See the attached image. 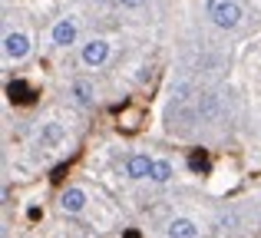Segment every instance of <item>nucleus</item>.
I'll list each match as a JSON object with an SVG mask.
<instances>
[{"label": "nucleus", "instance_id": "1", "mask_svg": "<svg viewBox=\"0 0 261 238\" xmlns=\"http://www.w3.org/2000/svg\"><path fill=\"white\" fill-rule=\"evenodd\" d=\"M208 17L215 27H235L242 20V4L238 0H208Z\"/></svg>", "mask_w": 261, "mask_h": 238}, {"label": "nucleus", "instance_id": "2", "mask_svg": "<svg viewBox=\"0 0 261 238\" xmlns=\"http://www.w3.org/2000/svg\"><path fill=\"white\" fill-rule=\"evenodd\" d=\"M142 122H146V110H142V106L126 103V106L116 110V126H119L122 133H139Z\"/></svg>", "mask_w": 261, "mask_h": 238}, {"label": "nucleus", "instance_id": "3", "mask_svg": "<svg viewBox=\"0 0 261 238\" xmlns=\"http://www.w3.org/2000/svg\"><path fill=\"white\" fill-rule=\"evenodd\" d=\"M4 53H7V57H13V60L27 57V53H30V40H27L23 33H7V40H4Z\"/></svg>", "mask_w": 261, "mask_h": 238}, {"label": "nucleus", "instance_id": "4", "mask_svg": "<svg viewBox=\"0 0 261 238\" xmlns=\"http://www.w3.org/2000/svg\"><path fill=\"white\" fill-rule=\"evenodd\" d=\"M106 57H109V43L106 40H93V43L83 46V63H89V66H99Z\"/></svg>", "mask_w": 261, "mask_h": 238}, {"label": "nucleus", "instance_id": "5", "mask_svg": "<svg viewBox=\"0 0 261 238\" xmlns=\"http://www.w3.org/2000/svg\"><path fill=\"white\" fill-rule=\"evenodd\" d=\"M7 96H10V103H33V96H37V93L30 90V86L23 83V80H10V83H7Z\"/></svg>", "mask_w": 261, "mask_h": 238}, {"label": "nucleus", "instance_id": "6", "mask_svg": "<svg viewBox=\"0 0 261 238\" xmlns=\"http://www.w3.org/2000/svg\"><path fill=\"white\" fill-rule=\"evenodd\" d=\"M152 169H155V162L152 159H146V155H133V159L126 162V172L133 175V179H152Z\"/></svg>", "mask_w": 261, "mask_h": 238}, {"label": "nucleus", "instance_id": "7", "mask_svg": "<svg viewBox=\"0 0 261 238\" xmlns=\"http://www.w3.org/2000/svg\"><path fill=\"white\" fill-rule=\"evenodd\" d=\"M73 40H76V23H73V20H60V23L53 27V43L57 46H70Z\"/></svg>", "mask_w": 261, "mask_h": 238}, {"label": "nucleus", "instance_id": "8", "mask_svg": "<svg viewBox=\"0 0 261 238\" xmlns=\"http://www.w3.org/2000/svg\"><path fill=\"white\" fill-rule=\"evenodd\" d=\"M83 205H86L83 189H66V192L60 195V208H63V212H80Z\"/></svg>", "mask_w": 261, "mask_h": 238}, {"label": "nucleus", "instance_id": "9", "mask_svg": "<svg viewBox=\"0 0 261 238\" xmlns=\"http://www.w3.org/2000/svg\"><path fill=\"white\" fill-rule=\"evenodd\" d=\"M195 235H198L195 222H189V219H172L169 222V238H195Z\"/></svg>", "mask_w": 261, "mask_h": 238}, {"label": "nucleus", "instance_id": "10", "mask_svg": "<svg viewBox=\"0 0 261 238\" xmlns=\"http://www.w3.org/2000/svg\"><path fill=\"white\" fill-rule=\"evenodd\" d=\"M189 166H192V172H208V152H205V149H195V152L189 155Z\"/></svg>", "mask_w": 261, "mask_h": 238}, {"label": "nucleus", "instance_id": "11", "mask_svg": "<svg viewBox=\"0 0 261 238\" xmlns=\"http://www.w3.org/2000/svg\"><path fill=\"white\" fill-rule=\"evenodd\" d=\"M73 93H76V99L83 106H93V90H89V83H83V80H80V83H73Z\"/></svg>", "mask_w": 261, "mask_h": 238}, {"label": "nucleus", "instance_id": "12", "mask_svg": "<svg viewBox=\"0 0 261 238\" xmlns=\"http://www.w3.org/2000/svg\"><path fill=\"white\" fill-rule=\"evenodd\" d=\"M152 179H155V182H169V179H172V166H169V162H155Z\"/></svg>", "mask_w": 261, "mask_h": 238}, {"label": "nucleus", "instance_id": "13", "mask_svg": "<svg viewBox=\"0 0 261 238\" xmlns=\"http://www.w3.org/2000/svg\"><path fill=\"white\" fill-rule=\"evenodd\" d=\"M43 139H46V142H57V139H60V126H46Z\"/></svg>", "mask_w": 261, "mask_h": 238}, {"label": "nucleus", "instance_id": "14", "mask_svg": "<svg viewBox=\"0 0 261 238\" xmlns=\"http://www.w3.org/2000/svg\"><path fill=\"white\" fill-rule=\"evenodd\" d=\"M66 172H70V166H57L50 179H53V182H63V175H66Z\"/></svg>", "mask_w": 261, "mask_h": 238}, {"label": "nucleus", "instance_id": "15", "mask_svg": "<svg viewBox=\"0 0 261 238\" xmlns=\"http://www.w3.org/2000/svg\"><path fill=\"white\" fill-rule=\"evenodd\" d=\"M119 4H122V7H142L146 0H119Z\"/></svg>", "mask_w": 261, "mask_h": 238}, {"label": "nucleus", "instance_id": "16", "mask_svg": "<svg viewBox=\"0 0 261 238\" xmlns=\"http://www.w3.org/2000/svg\"><path fill=\"white\" fill-rule=\"evenodd\" d=\"M126 238H139V235H136V232H129V235H126Z\"/></svg>", "mask_w": 261, "mask_h": 238}]
</instances>
